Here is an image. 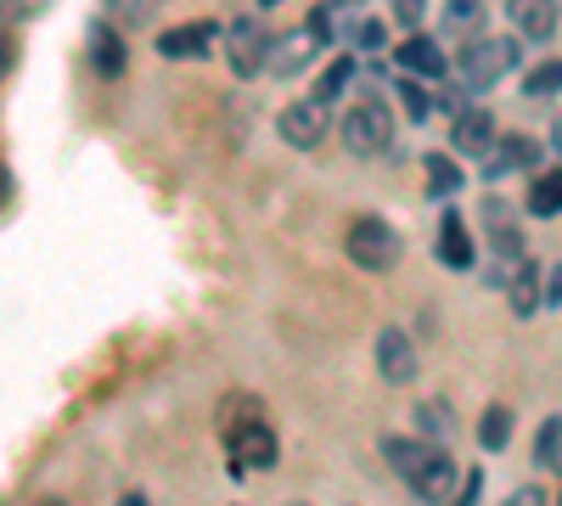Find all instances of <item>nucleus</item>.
<instances>
[{
	"label": "nucleus",
	"instance_id": "nucleus-1",
	"mask_svg": "<svg viewBox=\"0 0 562 506\" xmlns=\"http://www.w3.org/2000/svg\"><path fill=\"white\" fill-rule=\"evenodd\" d=\"M383 462L405 479V490L428 506H450L456 490H461V473H456V456L422 434H383Z\"/></svg>",
	"mask_w": 562,
	"mask_h": 506
},
{
	"label": "nucleus",
	"instance_id": "nucleus-2",
	"mask_svg": "<svg viewBox=\"0 0 562 506\" xmlns=\"http://www.w3.org/2000/svg\"><path fill=\"white\" fill-rule=\"evenodd\" d=\"M518 40L512 34H473L456 57V85L461 90H495L512 68H518Z\"/></svg>",
	"mask_w": 562,
	"mask_h": 506
},
{
	"label": "nucleus",
	"instance_id": "nucleus-3",
	"mask_svg": "<svg viewBox=\"0 0 562 506\" xmlns=\"http://www.w3.org/2000/svg\"><path fill=\"white\" fill-rule=\"evenodd\" d=\"M338 130H344V147H349L355 158H383V153L394 147V119H389V102H383V97H371V90H360V97L344 108Z\"/></svg>",
	"mask_w": 562,
	"mask_h": 506
},
{
	"label": "nucleus",
	"instance_id": "nucleus-4",
	"mask_svg": "<svg viewBox=\"0 0 562 506\" xmlns=\"http://www.w3.org/2000/svg\"><path fill=\"white\" fill-rule=\"evenodd\" d=\"M349 259L360 265V270H371V276H383V270H394L400 265V254H405V243H400V232L389 220H378V214H360L355 225H349Z\"/></svg>",
	"mask_w": 562,
	"mask_h": 506
},
{
	"label": "nucleus",
	"instance_id": "nucleus-5",
	"mask_svg": "<svg viewBox=\"0 0 562 506\" xmlns=\"http://www.w3.org/2000/svg\"><path fill=\"white\" fill-rule=\"evenodd\" d=\"M270 29H259L254 18H237L225 29V63H231V74H243V79H254V74H265V63H270Z\"/></svg>",
	"mask_w": 562,
	"mask_h": 506
},
{
	"label": "nucleus",
	"instance_id": "nucleus-6",
	"mask_svg": "<svg viewBox=\"0 0 562 506\" xmlns=\"http://www.w3.org/2000/svg\"><path fill=\"white\" fill-rule=\"evenodd\" d=\"M315 52H321V34H315L310 23H299V29H288V34H276V40H270V63H265V74H270V79L310 74Z\"/></svg>",
	"mask_w": 562,
	"mask_h": 506
},
{
	"label": "nucleus",
	"instance_id": "nucleus-7",
	"mask_svg": "<svg viewBox=\"0 0 562 506\" xmlns=\"http://www.w3.org/2000/svg\"><path fill=\"white\" fill-rule=\"evenodd\" d=\"M276 130H281V142H288V147H299V153H315V147L326 142V102L304 97V102H293V108H281Z\"/></svg>",
	"mask_w": 562,
	"mask_h": 506
},
{
	"label": "nucleus",
	"instance_id": "nucleus-8",
	"mask_svg": "<svg viewBox=\"0 0 562 506\" xmlns=\"http://www.w3.org/2000/svg\"><path fill=\"white\" fill-rule=\"evenodd\" d=\"M225 456H231V468H237V473H259V468H276L281 445H276L270 423H254V428L225 434Z\"/></svg>",
	"mask_w": 562,
	"mask_h": 506
},
{
	"label": "nucleus",
	"instance_id": "nucleus-9",
	"mask_svg": "<svg viewBox=\"0 0 562 506\" xmlns=\"http://www.w3.org/2000/svg\"><path fill=\"white\" fill-rule=\"evenodd\" d=\"M416 344H411V333L405 327H383L378 333V372H383V383H394V389H405V383H416Z\"/></svg>",
	"mask_w": 562,
	"mask_h": 506
},
{
	"label": "nucleus",
	"instance_id": "nucleus-10",
	"mask_svg": "<svg viewBox=\"0 0 562 506\" xmlns=\"http://www.w3.org/2000/svg\"><path fill=\"white\" fill-rule=\"evenodd\" d=\"M85 52H90V74H102V79H119L124 63H130L124 40H119V23H108V18H97L85 29Z\"/></svg>",
	"mask_w": 562,
	"mask_h": 506
},
{
	"label": "nucleus",
	"instance_id": "nucleus-11",
	"mask_svg": "<svg viewBox=\"0 0 562 506\" xmlns=\"http://www.w3.org/2000/svg\"><path fill=\"white\" fill-rule=\"evenodd\" d=\"M529 164H540V142H535V135H501V142L490 147L484 180H501V175H524Z\"/></svg>",
	"mask_w": 562,
	"mask_h": 506
},
{
	"label": "nucleus",
	"instance_id": "nucleus-12",
	"mask_svg": "<svg viewBox=\"0 0 562 506\" xmlns=\"http://www.w3.org/2000/svg\"><path fill=\"white\" fill-rule=\"evenodd\" d=\"M495 142H501V135H495V119H490L484 108H461V113L450 119V147H456V153H484V158H490Z\"/></svg>",
	"mask_w": 562,
	"mask_h": 506
},
{
	"label": "nucleus",
	"instance_id": "nucleus-13",
	"mask_svg": "<svg viewBox=\"0 0 562 506\" xmlns=\"http://www.w3.org/2000/svg\"><path fill=\"white\" fill-rule=\"evenodd\" d=\"M506 18L524 40H551L557 23H562V7L557 0H506Z\"/></svg>",
	"mask_w": 562,
	"mask_h": 506
},
{
	"label": "nucleus",
	"instance_id": "nucleus-14",
	"mask_svg": "<svg viewBox=\"0 0 562 506\" xmlns=\"http://www.w3.org/2000/svg\"><path fill=\"white\" fill-rule=\"evenodd\" d=\"M506 304H512V315H535L540 304H546V270L535 265V259H524L518 270L506 276Z\"/></svg>",
	"mask_w": 562,
	"mask_h": 506
},
{
	"label": "nucleus",
	"instance_id": "nucleus-15",
	"mask_svg": "<svg viewBox=\"0 0 562 506\" xmlns=\"http://www.w3.org/2000/svg\"><path fill=\"white\" fill-rule=\"evenodd\" d=\"M400 74H405V79H445L450 68H445V52H439L428 34H411V40L400 45Z\"/></svg>",
	"mask_w": 562,
	"mask_h": 506
},
{
	"label": "nucleus",
	"instance_id": "nucleus-16",
	"mask_svg": "<svg viewBox=\"0 0 562 506\" xmlns=\"http://www.w3.org/2000/svg\"><path fill=\"white\" fill-rule=\"evenodd\" d=\"M439 265L473 270V237H467V220L456 209H445V220H439Z\"/></svg>",
	"mask_w": 562,
	"mask_h": 506
},
{
	"label": "nucleus",
	"instance_id": "nucleus-17",
	"mask_svg": "<svg viewBox=\"0 0 562 506\" xmlns=\"http://www.w3.org/2000/svg\"><path fill=\"white\" fill-rule=\"evenodd\" d=\"M214 34H220V23H186V29L158 34V52L164 57H203L209 45H214Z\"/></svg>",
	"mask_w": 562,
	"mask_h": 506
},
{
	"label": "nucleus",
	"instance_id": "nucleus-18",
	"mask_svg": "<svg viewBox=\"0 0 562 506\" xmlns=\"http://www.w3.org/2000/svg\"><path fill=\"white\" fill-rule=\"evenodd\" d=\"M529 214H540V220H557V214H562V169L535 175V187H529Z\"/></svg>",
	"mask_w": 562,
	"mask_h": 506
},
{
	"label": "nucleus",
	"instance_id": "nucleus-19",
	"mask_svg": "<svg viewBox=\"0 0 562 506\" xmlns=\"http://www.w3.org/2000/svg\"><path fill=\"white\" fill-rule=\"evenodd\" d=\"M416 434L434 439V445H445V434H456V411H450L445 400H422V405H416Z\"/></svg>",
	"mask_w": 562,
	"mask_h": 506
},
{
	"label": "nucleus",
	"instance_id": "nucleus-20",
	"mask_svg": "<svg viewBox=\"0 0 562 506\" xmlns=\"http://www.w3.org/2000/svg\"><path fill=\"white\" fill-rule=\"evenodd\" d=\"M422 164H428V192L434 198H456L461 192V169L450 164V153H428Z\"/></svg>",
	"mask_w": 562,
	"mask_h": 506
},
{
	"label": "nucleus",
	"instance_id": "nucleus-21",
	"mask_svg": "<svg viewBox=\"0 0 562 506\" xmlns=\"http://www.w3.org/2000/svg\"><path fill=\"white\" fill-rule=\"evenodd\" d=\"M506 439H512V405H490L479 417V445L484 450H506Z\"/></svg>",
	"mask_w": 562,
	"mask_h": 506
},
{
	"label": "nucleus",
	"instance_id": "nucleus-22",
	"mask_svg": "<svg viewBox=\"0 0 562 506\" xmlns=\"http://www.w3.org/2000/svg\"><path fill=\"white\" fill-rule=\"evenodd\" d=\"M535 462H540L546 473H557V479H562V417L540 423V439H535Z\"/></svg>",
	"mask_w": 562,
	"mask_h": 506
},
{
	"label": "nucleus",
	"instance_id": "nucleus-23",
	"mask_svg": "<svg viewBox=\"0 0 562 506\" xmlns=\"http://www.w3.org/2000/svg\"><path fill=\"white\" fill-rule=\"evenodd\" d=\"M355 79V57H338V63H326L321 68V79H315V102H333L338 90Z\"/></svg>",
	"mask_w": 562,
	"mask_h": 506
},
{
	"label": "nucleus",
	"instance_id": "nucleus-24",
	"mask_svg": "<svg viewBox=\"0 0 562 506\" xmlns=\"http://www.w3.org/2000/svg\"><path fill=\"white\" fill-rule=\"evenodd\" d=\"M400 102H405V119H411V124H428L434 102H428V90H422V79H405V74H400Z\"/></svg>",
	"mask_w": 562,
	"mask_h": 506
},
{
	"label": "nucleus",
	"instance_id": "nucleus-25",
	"mask_svg": "<svg viewBox=\"0 0 562 506\" xmlns=\"http://www.w3.org/2000/svg\"><path fill=\"white\" fill-rule=\"evenodd\" d=\"M524 90H529V97H562V57L540 63V68L524 79Z\"/></svg>",
	"mask_w": 562,
	"mask_h": 506
},
{
	"label": "nucleus",
	"instance_id": "nucleus-26",
	"mask_svg": "<svg viewBox=\"0 0 562 506\" xmlns=\"http://www.w3.org/2000/svg\"><path fill=\"white\" fill-rule=\"evenodd\" d=\"M484 0H445V29H479Z\"/></svg>",
	"mask_w": 562,
	"mask_h": 506
},
{
	"label": "nucleus",
	"instance_id": "nucleus-27",
	"mask_svg": "<svg viewBox=\"0 0 562 506\" xmlns=\"http://www.w3.org/2000/svg\"><path fill=\"white\" fill-rule=\"evenodd\" d=\"M108 7H113V18L119 23H153V12H158V0H108Z\"/></svg>",
	"mask_w": 562,
	"mask_h": 506
},
{
	"label": "nucleus",
	"instance_id": "nucleus-28",
	"mask_svg": "<svg viewBox=\"0 0 562 506\" xmlns=\"http://www.w3.org/2000/svg\"><path fill=\"white\" fill-rule=\"evenodd\" d=\"M349 40L360 45V52H378V45H383V23H378V18H366V23H355Z\"/></svg>",
	"mask_w": 562,
	"mask_h": 506
},
{
	"label": "nucleus",
	"instance_id": "nucleus-29",
	"mask_svg": "<svg viewBox=\"0 0 562 506\" xmlns=\"http://www.w3.org/2000/svg\"><path fill=\"white\" fill-rule=\"evenodd\" d=\"M12 57H18V40H12V29H0V79L12 74Z\"/></svg>",
	"mask_w": 562,
	"mask_h": 506
},
{
	"label": "nucleus",
	"instance_id": "nucleus-30",
	"mask_svg": "<svg viewBox=\"0 0 562 506\" xmlns=\"http://www.w3.org/2000/svg\"><path fill=\"white\" fill-rule=\"evenodd\" d=\"M394 18H400L405 29H416V23H422V0H394Z\"/></svg>",
	"mask_w": 562,
	"mask_h": 506
},
{
	"label": "nucleus",
	"instance_id": "nucleus-31",
	"mask_svg": "<svg viewBox=\"0 0 562 506\" xmlns=\"http://www.w3.org/2000/svg\"><path fill=\"white\" fill-rule=\"evenodd\" d=\"M546 304H551V310L562 304V265H551V270H546Z\"/></svg>",
	"mask_w": 562,
	"mask_h": 506
},
{
	"label": "nucleus",
	"instance_id": "nucleus-32",
	"mask_svg": "<svg viewBox=\"0 0 562 506\" xmlns=\"http://www.w3.org/2000/svg\"><path fill=\"white\" fill-rule=\"evenodd\" d=\"M506 506H546V495H540L535 484H524V490H512V495H506Z\"/></svg>",
	"mask_w": 562,
	"mask_h": 506
},
{
	"label": "nucleus",
	"instance_id": "nucleus-33",
	"mask_svg": "<svg viewBox=\"0 0 562 506\" xmlns=\"http://www.w3.org/2000/svg\"><path fill=\"white\" fill-rule=\"evenodd\" d=\"M304 23H310V29H315V34H321V45H326V40H333V23H326V7H321V12H310V18H304Z\"/></svg>",
	"mask_w": 562,
	"mask_h": 506
},
{
	"label": "nucleus",
	"instance_id": "nucleus-34",
	"mask_svg": "<svg viewBox=\"0 0 562 506\" xmlns=\"http://www.w3.org/2000/svg\"><path fill=\"white\" fill-rule=\"evenodd\" d=\"M551 147L562 153V113H557V124H551Z\"/></svg>",
	"mask_w": 562,
	"mask_h": 506
},
{
	"label": "nucleus",
	"instance_id": "nucleus-35",
	"mask_svg": "<svg viewBox=\"0 0 562 506\" xmlns=\"http://www.w3.org/2000/svg\"><path fill=\"white\" fill-rule=\"evenodd\" d=\"M119 506H147V495H119Z\"/></svg>",
	"mask_w": 562,
	"mask_h": 506
},
{
	"label": "nucleus",
	"instance_id": "nucleus-36",
	"mask_svg": "<svg viewBox=\"0 0 562 506\" xmlns=\"http://www.w3.org/2000/svg\"><path fill=\"white\" fill-rule=\"evenodd\" d=\"M326 7H360V0H326Z\"/></svg>",
	"mask_w": 562,
	"mask_h": 506
},
{
	"label": "nucleus",
	"instance_id": "nucleus-37",
	"mask_svg": "<svg viewBox=\"0 0 562 506\" xmlns=\"http://www.w3.org/2000/svg\"><path fill=\"white\" fill-rule=\"evenodd\" d=\"M0 203H7V169H0Z\"/></svg>",
	"mask_w": 562,
	"mask_h": 506
},
{
	"label": "nucleus",
	"instance_id": "nucleus-38",
	"mask_svg": "<svg viewBox=\"0 0 562 506\" xmlns=\"http://www.w3.org/2000/svg\"><path fill=\"white\" fill-rule=\"evenodd\" d=\"M40 506H63V501H40Z\"/></svg>",
	"mask_w": 562,
	"mask_h": 506
},
{
	"label": "nucleus",
	"instance_id": "nucleus-39",
	"mask_svg": "<svg viewBox=\"0 0 562 506\" xmlns=\"http://www.w3.org/2000/svg\"><path fill=\"white\" fill-rule=\"evenodd\" d=\"M259 7H276V0H259Z\"/></svg>",
	"mask_w": 562,
	"mask_h": 506
},
{
	"label": "nucleus",
	"instance_id": "nucleus-40",
	"mask_svg": "<svg viewBox=\"0 0 562 506\" xmlns=\"http://www.w3.org/2000/svg\"><path fill=\"white\" fill-rule=\"evenodd\" d=\"M288 506H304V501H288Z\"/></svg>",
	"mask_w": 562,
	"mask_h": 506
},
{
	"label": "nucleus",
	"instance_id": "nucleus-41",
	"mask_svg": "<svg viewBox=\"0 0 562 506\" xmlns=\"http://www.w3.org/2000/svg\"><path fill=\"white\" fill-rule=\"evenodd\" d=\"M557 506H562V495H557Z\"/></svg>",
	"mask_w": 562,
	"mask_h": 506
}]
</instances>
